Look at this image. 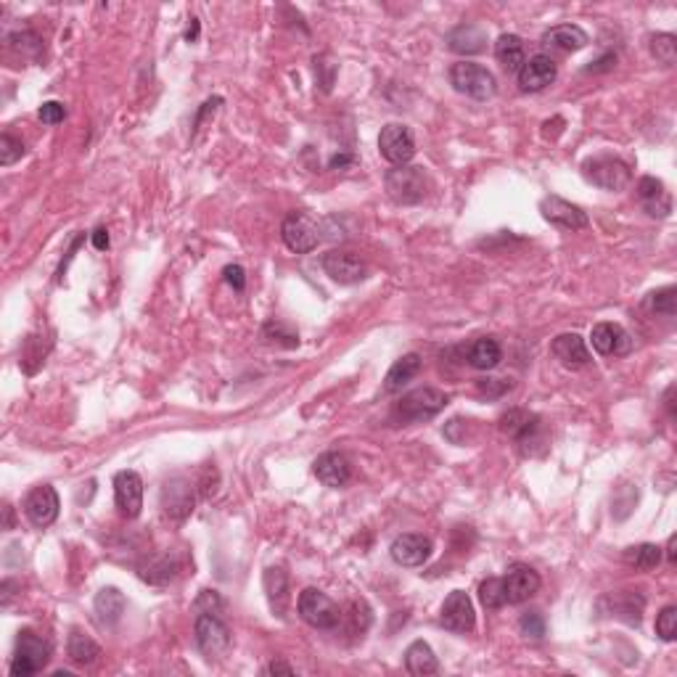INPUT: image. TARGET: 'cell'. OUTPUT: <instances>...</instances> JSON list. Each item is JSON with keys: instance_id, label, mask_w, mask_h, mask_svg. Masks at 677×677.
<instances>
[{"instance_id": "12", "label": "cell", "mask_w": 677, "mask_h": 677, "mask_svg": "<svg viewBox=\"0 0 677 677\" xmlns=\"http://www.w3.org/2000/svg\"><path fill=\"white\" fill-rule=\"evenodd\" d=\"M540 212L550 225H555L561 231H582L590 223L587 212L582 207H577L561 196H545L540 201Z\"/></svg>"}, {"instance_id": "28", "label": "cell", "mask_w": 677, "mask_h": 677, "mask_svg": "<svg viewBox=\"0 0 677 677\" xmlns=\"http://www.w3.org/2000/svg\"><path fill=\"white\" fill-rule=\"evenodd\" d=\"M418 374H421V355H415V352L403 355V358L390 368V374H387V379H384V392H390V395L403 392V387H407Z\"/></svg>"}, {"instance_id": "35", "label": "cell", "mask_w": 677, "mask_h": 677, "mask_svg": "<svg viewBox=\"0 0 677 677\" xmlns=\"http://www.w3.org/2000/svg\"><path fill=\"white\" fill-rule=\"evenodd\" d=\"M479 601L484 609H503L508 601H506V585H503V577H487L482 585H479Z\"/></svg>"}, {"instance_id": "9", "label": "cell", "mask_w": 677, "mask_h": 677, "mask_svg": "<svg viewBox=\"0 0 677 677\" xmlns=\"http://www.w3.org/2000/svg\"><path fill=\"white\" fill-rule=\"evenodd\" d=\"M59 508H61L59 492H56L51 484H40V487H35V490L24 498V514H27L29 524L37 527V530L51 527V524L59 519Z\"/></svg>"}, {"instance_id": "34", "label": "cell", "mask_w": 677, "mask_h": 677, "mask_svg": "<svg viewBox=\"0 0 677 677\" xmlns=\"http://www.w3.org/2000/svg\"><path fill=\"white\" fill-rule=\"evenodd\" d=\"M625 563H630L638 571H651L662 563V547L654 542H641L625 550Z\"/></svg>"}, {"instance_id": "6", "label": "cell", "mask_w": 677, "mask_h": 677, "mask_svg": "<svg viewBox=\"0 0 677 677\" xmlns=\"http://www.w3.org/2000/svg\"><path fill=\"white\" fill-rule=\"evenodd\" d=\"M193 635H196V646L201 649L207 659H220L231 649V630L215 611H199Z\"/></svg>"}, {"instance_id": "36", "label": "cell", "mask_w": 677, "mask_h": 677, "mask_svg": "<svg viewBox=\"0 0 677 677\" xmlns=\"http://www.w3.org/2000/svg\"><path fill=\"white\" fill-rule=\"evenodd\" d=\"M651 53L657 61H662L665 67H673L677 59V37L670 35V32H662V35H654L651 37Z\"/></svg>"}, {"instance_id": "45", "label": "cell", "mask_w": 677, "mask_h": 677, "mask_svg": "<svg viewBox=\"0 0 677 677\" xmlns=\"http://www.w3.org/2000/svg\"><path fill=\"white\" fill-rule=\"evenodd\" d=\"M91 239H93V247H96L98 252L109 249V233H106V228H96Z\"/></svg>"}, {"instance_id": "44", "label": "cell", "mask_w": 677, "mask_h": 677, "mask_svg": "<svg viewBox=\"0 0 677 677\" xmlns=\"http://www.w3.org/2000/svg\"><path fill=\"white\" fill-rule=\"evenodd\" d=\"M506 390H511V382H503V379H487V382H479V392L484 395H503Z\"/></svg>"}, {"instance_id": "32", "label": "cell", "mask_w": 677, "mask_h": 677, "mask_svg": "<svg viewBox=\"0 0 677 677\" xmlns=\"http://www.w3.org/2000/svg\"><path fill=\"white\" fill-rule=\"evenodd\" d=\"M67 654H69V659H72L77 667H91V665L98 662L101 646H98L91 635H85V633H80V630H72L69 643H67Z\"/></svg>"}, {"instance_id": "10", "label": "cell", "mask_w": 677, "mask_h": 677, "mask_svg": "<svg viewBox=\"0 0 677 677\" xmlns=\"http://www.w3.org/2000/svg\"><path fill=\"white\" fill-rule=\"evenodd\" d=\"M439 622H442V627L450 630V633H461V635L471 633L474 625H476V611H474V603H471L468 593L453 590V593L445 598V603H442Z\"/></svg>"}, {"instance_id": "33", "label": "cell", "mask_w": 677, "mask_h": 677, "mask_svg": "<svg viewBox=\"0 0 677 677\" xmlns=\"http://www.w3.org/2000/svg\"><path fill=\"white\" fill-rule=\"evenodd\" d=\"M500 360H503V350H500L498 339H492V336L476 339L468 350V363L479 371H492Z\"/></svg>"}, {"instance_id": "22", "label": "cell", "mask_w": 677, "mask_h": 677, "mask_svg": "<svg viewBox=\"0 0 677 677\" xmlns=\"http://www.w3.org/2000/svg\"><path fill=\"white\" fill-rule=\"evenodd\" d=\"M447 48L461 56H474L487 48V29L479 24H458L447 32Z\"/></svg>"}, {"instance_id": "8", "label": "cell", "mask_w": 677, "mask_h": 677, "mask_svg": "<svg viewBox=\"0 0 677 677\" xmlns=\"http://www.w3.org/2000/svg\"><path fill=\"white\" fill-rule=\"evenodd\" d=\"M280 239L291 252L310 255L312 249H318L323 236H320V225L307 212H291V215H286V220L280 225Z\"/></svg>"}, {"instance_id": "43", "label": "cell", "mask_w": 677, "mask_h": 677, "mask_svg": "<svg viewBox=\"0 0 677 677\" xmlns=\"http://www.w3.org/2000/svg\"><path fill=\"white\" fill-rule=\"evenodd\" d=\"M223 275H225V280H228L236 291H244V286H247V272H244L241 265H228V268L223 271Z\"/></svg>"}, {"instance_id": "11", "label": "cell", "mask_w": 677, "mask_h": 677, "mask_svg": "<svg viewBox=\"0 0 677 677\" xmlns=\"http://www.w3.org/2000/svg\"><path fill=\"white\" fill-rule=\"evenodd\" d=\"M379 151H382V156H384L390 164H395V167L410 164V159L415 156V140H413L410 128L400 125V122H390L387 128H382Z\"/></svg>"}, {"instance_id": "5", "label": "cell", "mask_w": 677, "mask_h": 677, "mask_svg": "<svg viewBox=\"0 0 677 677\" xmlns=\"http://www.w3.org/2000/svg\"><path fill=\"white\" fill-rule=\"evenodd\" d=\"M296 611L315 630H334L342 619V609L326 593H320L315 587H307V590L299 593Z\"/></svg>"}, {"instance_id": "21", "label": "cell", "mask_w": 677, "mask_h": 677, "mask_svg": "<svg viewBox=\"0 0 677 677\" xmlns=\"http://www.w3.org/2000/svg\"><path fill=\"white\" fill-rule=\"evenodd\" d=\"M315 476L326 484V487H347L350 479H352V466L350 461L342 455V453H323L318 461H315Z\"/></svg>"}, {"instance_id": "38", "label": "cell", "mask_w": 677, "mask_h": 677, "mask_svg": "<svg viewBox=\"0 0 677 677\" xmlns=\"http://www.w3.org/2000/svg\"><path fill=\"white\" fill-rule=\"evenodd\" d=\"M263 339H265V342H271V344L288 347V350L299 347V336H296L288 326H283L280 320H271V323H265V326H263Z\"/></svg>"}, {"instance_id": "23", "label": "cell", "mask_w": 677, "mask_h": 677, "mask_svg": "<svg viewBox=\"0 0 677 677\" xmlns=\"http://www.w3.org/2000/svg\"><path fill=\"white\" fill-rule=\"evenodd\" d=\"M550 352L555 355V360H561L566 368H582L590 363V350L585 344V339L579 334H561L553 339Z\"/></svg>"}, {"instance_id": "7", "label": "cell", "mask_w": 677, "mask_h": 677, "mask_svg": "<svg viewBox=\"0 0 677 677\" xmlns=\"http://www.w3.org/2000/svg\"><path fill=\"white\" fill-rule=\"evenodd\" d=\"M384 185H387L390 199L398 204H405V207L423 201V196H426V175L421 167H413V164L390 169L384 177Z\"/></svg>"}, {"instance_id": "19", "label": "cell", "mask_w": 677, "mask_h": 677, "mask_svg": "<svg viewBox=\"0 0 677 677\" xmlns=\"http://www.w3.org/2000/svg\"><path fill=\"white\" fill-rule=\"evenodd\" d=\"M638 199L643 204V209L651 215V217H667L673 212V199H670V191L665 188L662 180L646 175L638 180Z\"/></svg>"}, {"instance_id": "27", "label": "cell", "mask_w": 677, "mask_h": 677, "mask_svg": "<svg viewBox=\"0 0 677 677\" xmlns=\"http://www.w3.org/2000/svg\"><path fill=\"white\" fill-rule=\"evenodd\" d=\"M603 603H611V611H609L611 617L625 619V622H630V625H638V622H641V614H643V606H646L643 595L627 593V590L609 593V595L603 598Z\"/></svg>"}, {"instance_id": "1", "label": "cell", "mask_w": 677, "mask_h": 677, "mask_svg": "<svg viewBox=\"0 0 677 677\" xmlns=\"http://www.w3.org/2000/svg\"><path fill=\"white\" fill-rule=\"evenodd\" d=\"M51 662V643L45 638H40L32 630H21L16 635V649H13V659H11V675L13 677H29L43 673Z\"/></svg>"}, {"instance_id": "17", "label": "cell", "mask_w": 677, "mask_h": 677, "mask_svg": "<svg viewBox=\"0 0 677 677\" xmlns=\"http://www.w3.org/2000/svg\"><path fill=\"white\" fill-rule=\"evenodd\" d=\"M323 271L331 275V280L336 283H358L366 278V263L352 255V252H328L323 257Z\"/></svg>"}, {"instance_id": "25", "label": "cell", "mask_w": 677, "mask_h": 677, "mask_svg": "<svg viewBox=\"0 0 677 677\" xmlns=\"http://www.w3.org/2000/svg\"><path fill=\"white\" fill-rule=\"evenodd\" d=\"M125 595L117 590V587H104L98 595H96V601H93V609H96V617H98V622L104 625V627H114L120 619H122V614H125Z\"/></svg>"}, {"instance_id": "47", "label": "cell", "mask_w": 677, "mask_h": 677, "mask_svg": "<svg viewBox=\"0 0 677 677\" xmlns=\"http://www.w3.org/2000/svg\"><path fill=\"white\" fill-rule=\"evenodd\" d=\"M667 561H670V566L677 563V535H670V540H667Z\"/></svg>"}, {"instance_id": "3", "label": "cell", "mask_w": 677, "mask_h": 677, "mask_svg": "<svg viewBox=\"0 0 677 677\" xmlns=\"http://www.w3.org/2000/svg\"><path fill=\"white\" fill-rule=\"evenodd\" d=\"M582 172H585V177L593 185H598L603 191H622L633 180L630 164L625 159H619V156H611V154H601V156L585 159Z\"/></svg>"}, {"instance_id": "26", "label": "cell", "mask_w": 677, "mask_h": 677, "mask_svg": "<svg viewBox=\"0 0 677 677\" xmlns=\"http://www.w3.org/2000/svg\"><path fill=\"white\" fill-rule=\"evenodd\" d=\"M405 670L410 673V675H415V677L437 675V673H439L437 654H434V649H431L426 641H415V643H410V646H407Z\"/></svg>"}, {"instance_id": "29", "label": "cell", "mask_w": 677, "mask_h": 677, "mask_svg": "<svg viewBox=\"0 0 677 677\" xmlns=\"http://www.w3.org/2000/svg\"><path fill=\"white\" fill-rule=\"evenodd\" d=\"M542 43L558 51H579L587 45V32L577 24H558L542 35Z\"/></svg>"}, {"instance_id": "2", "label": "cell", "mask_w": 677, "mask_h": 677, "mask_svg": "<svg viewBox=\"0 0 677 677\" xmlns=\"http://www.w3.org/2000/svg\"><path fill=\"white\" fill-rule=\"evenodd\" d=\"M450 85L468 96V98H476V101H487L498 93V83H495V75L482 67V64H474V61H458L453 64L450 69Z\"/></svg>"}, {"instance_id": "39", "label": "cell", "mask_w": 677, "mask_h": 677, "mask_svg": "<svg viewBox=\"0 0 677 677\" xmlns=\"http://www.w3.org/2000/svg\"><path fill=\"white\" fill-rule=\"evenodd\" d=\"M657 635L667 643H673L677 638V609L675 606H665L657 617Z\"/></svg>"}, {"instance_id": "49", "label": "cell", "mask_w": 677, "mask_h": 677, "mask_svg": "<svg viewBox=\"0 0 677 677\" xmlns=\"http://www.w3.org/2000/svg\"><path fill=\"white\" fill-rule=\"evenodd\" d=\"M199 37V19H191V27L185 32V40H196Z\"/></svg>"}, {"instance_id": "40", "label": "cell", "mask_w": 677, "mask_h": 677, "mask_svg": "<svg viewBox=\"0 0 677 677\" xmlns=\"http://www.w3.org/2000/svg\"><path fill=\"white\" fill-rule=\"evenodd\" d=\"M24 156V143L19 138H13L11 133L0 136V164L11 167L13 161H19Z\"/></svg>"}, {"instance_id": "16", "label": "cell", "mask_w": 677, "mask_h": 677, "mask_svg": "<svg viewBox=\"0 0 677 677\" xmlns=\"http://www.w3.org/2000/svg\"><path fill=\"white\" fill-rule=\"evenodd\" d=\"M555 75H558L555 61L545 53H538V56L527 59L524 67L519 69V88L524 93H538L555 80Z\"/></svg>"}, {"instance_id": "42", "label": "cell", "mask_w": 677, "mask_h": 677, "mask_svg": "<svg viewBox=\"0 0 677 677\" xmlns=\"http://www.w3.org/2000/svg\"><path fill=\"white\" fill-rule=\"evenodd\" d=\"M37 117H40V122H45V125H59V122H64L67 109H64V104H59V101H45V104L40 106Z\"/></svg>"}, {"instance_id": "41", "label": "cell", "mask_w": 677, "mask_h": 677, "mask_svg": "<svg viewBox=\"0 0 677 677\" xmlns=\"http://www.w3.org/2000/svg\"><path fill=\"white\" fill-rule=\"evenodd\" d=\"M519 630H522V635H527L532 641H542L545 638V619H542L540 611H527L519 619Z\"/></svg>"}, {"instance_id": "46", "label": "cell", "mask_w": 677, "mask_h": 677, "mask_svg": "<svg viewBox=\"0 0 677 677\" xmlns=\"http://www.w3.org/2000/svg\"><path fill=\"white\" fill-rule=\"evenodd\" d=\"M291 673H294V667L286 665V662H271L268 665V675H291Z\"/></svg>"}, {"instance_id": "50", "label": "cell", "mask_w": 677, "mask_h": 677, "mask_svg": "<svg viewBox=\"0 0 677 677\" xmlns=\"http://www.w3.org/2000/svg\"><path fill=\"white\" fill-rule=\"evenodd\" d=\"M5 530H13V511H11V506H5Z\"/></svg>"}, {"instance_id": "24", "label": "cell", "mask_w": 677, "mask_h": 677, "mask_svg": "<svg viewBox=\"0 0 677 677\" xmlns=\"http://www.w3.org/2000/svg\"><path fill=\"white\" fill-rule=\"evenodd\" d=\"M500 431L522 445H527L530 439H535V434L540 431V418L530 410L514 407L500 418Z\"/></svg>"}, {"instance_id": "13", "label": "cell", "mask_w": 677, "mask_h": 677, "mask_svg": "<svg viewBox=\"0 0 677 677\" xmlns=\"http://www.w3.org/2000/svg\"><path fill=\"white\" fill-rule=\"evenodd\" d=\"M503 585H506V601L516 606L530 601L540 590L542 579L530 563H511L503 577Z\"/></svg>"}, {"instance_id": "37", "label": "cell", "mask_w": 677, "mask_h": 677, "mask_svg": "<svg viewBox=\"0 0 677 677\" xmlns=\"http://www.w3.org/2000/svg\"><path fill=\"white\" fill-rule=\"evenodd\" d=\"M675 294H677L675 286H665V288L654 291V294L649 296V307H651V312L665 315V318H675V312H677Z\"/></svg>"}, {"instance_id": "14", "label": "cell", "mask_w": 677, "mask_h": 677, "mask_svg": "<svg viewBox=\"0 0 677 677\" xmlns=\"http://www.w3.org/2000/svg\"><path fill=\"white\" fill-rule=\"evenodd\" d=\"M114 500L125 519L140 516L143 508V479L138 471H120L114 476Z\"/></svg>"}, {"instance_id": "48", "label": "cell", "mask_w": 677, "mask_h": 677, "mask_svg": "<svg viewBox=\"0 0 677 677\" xmlns=\"http://www.w3.org/2000/svg\"><path fill=\"white\" fill-rule=\"evenodd\" d=\"M347 164H352V156H344V154H339V156H334V159L328 161L331 169H336V167L342 169V167H347Z\"/></svg>"}, {"instance_id": "15", "label": "cell", "mask_w": 677, "mask_h": 677, "mask_svg": "<svg viewBox=\"0 0 677 677\" xmlns=\"http://www.w3.org/2000/svg\"><path fill=\"white\" fill-rule=\"evenodd\" d=\"M590 339H593V347H595L598 355H617V358H622V355L633 352V336L619 323H609V320L595 323Z\"/></svg>"}, {"instance_id": "30", "label": "cell", "mask_w": 677, "mask_h": 677, "mask_svg": "<svg viewBox=\"0 0 677 677\" xmlns=\"http://www.w3.org/2000/svg\"><path fill=\"white\" fill-rule=\"evenodd\" d=\"M265 593H268V603H271L272 614L283 617L288 609V577L280 566L265 569Z\"/></svg>"}, {"instance_id": "20", "label": "cell", "mask_w": 677, "mask_h": 677, "mask_svg": "<svg viewBox=\"0 0 677 677\" xmlns=\"http://www.w3.org/2000/svg\"><path fill=\"white\" fill-rule=\"evenodd\" d=\"M161 506L164 511L172 516V519H185L191 511H193V490H191V482L183 479V476H175L164 484L161 490Z\"/></svg>"}, {"instance_id": "31", "label": "cell", "mask_w": 677, "mask_h": 677, "mask_svg": "<svg viewBox=\"0 0 677 677\" xmlns=\"http://www.w3.org/2000/svg\"><path fill=\"white\" fill-rule=\"evenodd\" d=\"M495 59L503 64L506 72H516L524 67V43L519 35H500L498 43H495Z\"/></svg>"}, {"instance_id": "18", "label": "cell", "mask_w": 677, "mask_h": 677, "mask_svg": "<svg viewBox=\"0 0 677 677\" xmlns=\"http://www.w3.org/2000/svg\"><path fill=\"white\" fill-rule=\"evenodd\" d=\"M392 558L400 563V566H407V569H415V566H423L431 555V540L423 538V535H415V532H407V535H400L398 540L392 542L390 547Z\"/></svg>"}, {"instance_id": "4", "label": "cell", "mask_w": 677, "mask_h": 677, "mask_svg": "<svg viewBox=\"0 0 677 677\" xmlns=\"http://www.w3.org/2000/svg\"><path fill=\"white\" fill-rule=\"evenodd\" d=\"M450 403V398L434 387H418L413 392H407L405 398L395 405V418L400 423H421L434 418L437 413H442Z\"/></svg>"}]
</instances>
